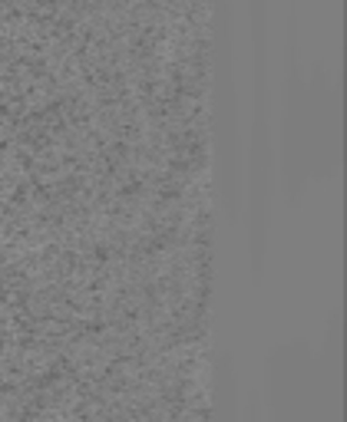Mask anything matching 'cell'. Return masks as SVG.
Listing matches in <instances>:
<instances>
[{"instance_id": "1", "label": "cell", "mask_w": 347, "mask_h": 422, "mask_svg": "<svg viewBox=\"0 0 347 422\" xmlns=\"http://www.w3.org/2000/svg\"><path fill=\"white\" fill-rule=\"evenodd\" d=\"M265 422H321L314 347L308 340L275 343L265 356Z\"/></svg>"}, {"instance_id": "2", "label": "cell", "mask_w": 347, "mask_h": 422, "mask_svg": "<svg viewBox=\"0 0 347 422\" xmlns=\"http://www.w3.org/2000/svg\"><path fill=\"white\" fill-rule=\"evenodd\" d=\"M344 356H341V320L331 316L324 343L314 350V376H317V406L321 422H341L344 416Z\"/></svg>"}, {"instance_id": "3", "label": "cell", "mask_w": 347, "mask_h": 422, "mask_svg": "<svg viewBox=\"0 0 347 422\" xmlns=\"http://www.w3.org/2000/svg\"><path fill=\"white\" fill-rule=\"evenodd\" d=\"M248 422H258V406H252V412H248Z\"/></svg>"}]
</instances>
